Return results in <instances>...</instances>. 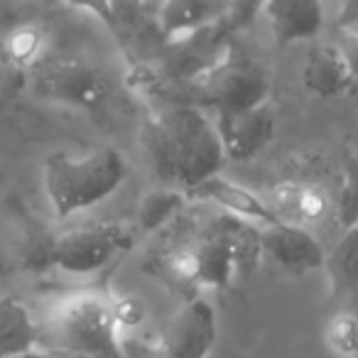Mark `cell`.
Listing matches in <instances>:
<instances>
[{
    "instance_id": "cell-17",
    "label": "cell",
    "mask_w": 358,
    "mask_h": 358,
    "mask_svg": "<svg viewBox=\"0 0 358 358\" xmlns=\"http://www.w3.org/2000/svg\"><path fill=\"white\" fill-rule=\"evenodd\" d=\"M327 273L331 282V294H346L358 285V221L348 226L341 238L327 253Z\"/></svg>"
},
{
    "instance_id": "cell-2",
    "label": "cell",
    "mask_w": 358,
    "mask_h": 358,
    "mask_svg": "<svg viewBox=\"0 0 358 358\" xmlns=\"http://www.w3.org/2000/svg\"><path fill=\"white\" fill-rule=\"evenodd\" d=\"M128 177V162L113 148L84 155L52 152L42 164V187L57 219L106 201Z\"/></svg>"
},
{
    "instance_id": "cell-8",
    "label": "cell",
    "mask_w": 358,
    "mask_h": 358,
    "mask_svg": "<svg viewBox=\"0 0 358 358\" xmlns=\"http://www.w3.org/2000/svg\"><path fill=\"white\" fill-rule=\"evenodd\" d=\"M258 248L278 268L292 275H304L327 265V250L309 229L294 224H278L258 229Z\"/></svg>"
},
{
    "instance_id": "cell-27",
    "label": "cell",
    "mask_w": 358,
    "mask_h": 358,
    "mask_svg": "<svg viewBox=\"0 0 358 358\" xmlns=\"http://www.w3.org/2000/svg\"><path fill=\"white\" fill-rule=\"evenodd\" d=\"M6 69H8V64H3V62H0V81H3V76H6Z\"/></svg>"
},
{
    "instance_id": "cell-18",
    "label": "cell",
    "mask_w": 358,
    "mask_h": 358,
    "mask_svg": "<svg viewBox=\"0 0 358 358\" xmlns=\"http://www.w3.org/2000/svg\"><path fill=\"white\" fill-rule=\"evenodd\" d=\"M185 192L172 189V187H157L150 189L138 204V226L148 234L164 226L185 204Z\"/></svg>"
},
{
    "instance_id": "cell-3",
    "label": "cell",
    "mask_w": 358,
    "mask_h": 358,
    "mask_svg": "<svg viewBox=\"0 0 358 358\" xmlns=\"http://www.w3.org/2000/svg\"><path fill=\"white\" fill-rule=\"evenodd\" d=\"M52 334L69 356L125 358L113 304L101 294H74L52 314Z\"/></svg>"
},
{
    "instance_id": "cell-14",
    "label": "cell",
    "mask_w": 358,
    "mask_h": 358,
    "mask_svg": "<svg viewBox=\"0 0 358 358\" xmlns=\"http://www.w3.org/2000/svg\"><path fill=\"white\" fill-rule=\"evenodd\" d=\"M187 196H196V199L211 201V204L221 206V209H224L229 216H234V219L253 221V224H258L260 229L273 226L280 221L278 216L273 214V209L268 206V201L260 199V196L255 194V192H250L248 187L236 185V182L221 177V174L206 179L204 185H199Z\"/></svg>"
},
{
    "instance_id": "cell-5",
    "label": "cell",
    "mask_w": 358,
    "mask_h": 358,
    "mask_svg": "<svg viewBox=\"0 0 358 358\" xmlns=\"http://www.w3.org/2000/svg\"><path fill=\"white\" fill-rule=\"evenodd\" d=\"M133 245V236L120 224H91L71 229L52 241L50 260L64 273H99L115 255Z\"/></svg>"
},
{
    "instance_id": "cell-22",
    "label": "cell",
    "mask_w": 358,
    "mask_h": 358,
    "mask_svg": "<svg viewBox=\"0 0 358 358\" xmlns=\"http://www.w3.org/2000/svg\"><path fill=\"white\" fill-rule=\"evenodd\" d=\"M145 302L140 297H123L113 304V317L118 329H135L145 319Z\"/></svg>"
},
{
    "instance_id": "cell-25",
    "label": "cell",
    "mask_w": 358,
    "mask_h": 358,
    "mask_svg": "<svg viewBox=\"0 0 358 358\" xmlns=\"http://www.w3.org/2000/svg\"><path fill=\"white\" fill-rule=\"evenodd\" d=\"M15 358H57L55 353H47V351H30V353H22V356Z\"/></svg>"
},
{
    "instance_id": "cell-7",
    "label": "cell",
    "mask_w": 358,
    "mask_h": 358,
    "mask_svg": "<svg viewBox=\"0 0 358 358\" xmlns=\"http://www.w3.org/2000/svg\"><path fill=\"white\" fill-rule=\"evenodd\" d=\"M219 338L216 312L206 299H189L172 317L157 343L159 358H209Z\"/></svg>"
},
{
    "instance_id": "cell-15",
    "label": "cell",
    "mask_w": 358,
    "mask_h": 358,
    "mask_svg": "<svg viewBox=\"0 0 358 358\" xmlns=\"http://www.w3.org/2000/svg\"><path fill=\"white\" fill-rule=\"evenodd\" d=\"M304 89L317 99H334L351 89L356 81L343 59L341 50L334 42L317 45L307 57V64L302 69Z\"/></svg>"
},
{
    "instance_id": "cell-6",
    "label": "cell",
    "mask_w": 358,
    "mask_h": 358,
    "mask_svg": "<svg viewBox=\"0 0 358 358\" xmlns=\"http://www.w3.org/2000/svg\"><path fill=\"white\" fill-rule=\"evenodd\" d=\"M32 91L40 99L81 110H99L108 101V81L81 62H47L32 74Z\"/></svg>"
},
{
    "instance_id": "cell-26",
    "label": "cell",
    "mask_w": 358,
    "mask_h": 358,
    "mask_svg": "<svg viewBox=\"0 0 358 358\" xmlns=\"http://www.w3.org/2000/svg\"><path fill=\"white\" fill-rule=\"evenodd\" d=\"M0 62H3V64H8V62H6V50H3V40H0Z\"/></svg>"
},
{
    "instance_id": "cell-1",
    "label": "cell",
    "mask_w": 358,
    "mask_h": 358,
    "mask_svg": "<svg viewBox=\"0 0 358 358\" xmlns=\"http://www.w3.org/2000/svg\"><path fill=\"white\" fill-rule=\"evenodd\" d=\"M148 152L162 187L189 194L226 162L216 125L194 106L162 110L148 130Z\"/></svg>"
},
{
    "instance_id": "cell-19",
    "label": "cell",
    "mask_w": 358,
    "mask_h": 358,
    "mask_svg": "<svg viewBox=\"0 0 358 358\" xmlns=\"http://www.w3.org/2000/svg\"><path fill=\"white\" fill-rule=\"evenodd\" d=\"M8 64L22 66V69H37L42 64L45 52V32L37 25H20L3 40Z\"/></svg>"
},
{
    "instance_id": "cell-10",
    "label": "cell",
    "mask_w": 358,
    "mask_h": 358,
    "mask_svg": "<svg viewBox=\"0 0 358 358\" xmlns=\"http://www.w3.org/2000/svg\"><path fill=\"white\" fill-rule=\"evenodd\" d=\"M214 125L224 145L226 159H236V162H245L263 152L275 135V118L265 103L243 113L216 115Z\"/></svg>"
},
{
    "instance_id": "cell-12",
    "label": "cell",
    "mask_w": 358,
    "mask_h": 358,
    "mask_svg": "<svg viewBox=\"0 0 358 358\" xmlns=\"http://www.w3.org/2000/svg\"><path fill=\"white\" fill-rule=\"evenodd\" d=\"M234 10V3H219V0H169L157 3V32L167 42L199 32L204 27L219 25Z\"/></svg>"
},
{
    "instance_id": "cell-11",
    "label": "cell",
    "mask_w": 358,
    "mask_h": 358,
    "mask_svg": "<svg viewBox=\"0 0 358 358\" xmlns=\"http://www.w3.org/2000/svg\"><path fill=\"white\" fill-rule=\"evenodd\" d=\"M273 214L282 224H294L307 229L309 224H322L329 214H334V199L324 187L309 182H280L270 192Z\"/></svg>"
},
{
    "instance_id": "cell-24",
    "label": "cell",
    "mask_w": 358,
    "mask_h": 358,
    "mask_svg": "<svg viewBox=\"0 0 358 358\" xmlns=\"http://www.w3.org/2000/svg\"><path fill=\"white\" fill-rule=\"evenodd\" d=\"M123 353L125 358H159L155 346H143L138 341H123Z\"/></svg>"
},
{
    "instance_id": "cell-13",
    "label": "cell",
    "mask_w": 358,
    "mask_h": 358,
    "mask_svg": "<svg viewBox=\"0 0 358 358\" xmlns=\"http://www.w3.org/2000/svg\"><path fill=\"white\" fill-rule=\"evenodd\" d=\"M260 13L268 20L275 45L280 47L312 40L324 27V6L312 0H273L260 6Z\"/></svg>"
},
{
    "instance_id": "cell-21",
    "label": "cell",
    "mask_w": 358,
    "mask_h": 358,
    "mask_svg": "<svg viewBox=\"0 0 358 358\" xmlns=\"http://www.w3.org/2000/svg\"><path fill=\"white\" fill-rule=\"evenodd\" d=\"M324 338L327 346L334 353L343 358H356L358 356V314L341 312L336 317L329 319L327 329H324Z\"/></svg>"
},
{
    "instance_id": "cell-4",
    "label": "cell",
    "mask_w": 358,
    "mask_h": 358,
    "mask_svg": "<svg viewBox=\"0 0 358 358\" xmlns=\"http://www.w3.org/2000/svg\"><path fill=\"white\" fill-rule=\"evenodd\" d=\"M192 84L196 86L199 99L209 103L216 115L243 113V110L263 106L268 99L265 74L253 62L238 57V52H234L224 64H219Z\"/></svg>"
},
{
    "instance_id": "cell-9",
    "label": "cell",
    "mask_w": 358,
    "mask_h": 358,
    "mask_svg": "<svg viewBox=\"0 0 358 358\" xmlns=\"http://www.w3.org/2000/svg\"><path fill=\"white\" fill-rule=\"evenodd\" d=\"M238 219L229 216L211 236H206L194 248L196 275L194 282L201 287L224 289L236 278L241 258L245 253V236H238Z\"/></svg>"
},
{
    "instance_id": "cell-20",
    "label": "cell",
    "mask_w": 358,
    "mask_h": 358,
    "mask_svg": "<svg viewBox=\"0 0 358 358\" xmlns=\"http://www.w3.org/2000/svg\"><path fill=\"white\" fill-rule=\"evenodd\" d=\"M334 216L343 231L358 221V157L351 152L343 155L341 185L334 199Z\"/></svg>"
},
{
    "instance_id": "cell-23",
    "label": "cell",
    "mask_w": 358,
    "mask_h": 358,
    "mask_svg": "<svg viewBox=\"0 0 358 358\" xmlns=\"http://www.w3.org/2000/svg\"><path fill=\"white\" fill-rule=\"evenodd\" d=\"M334 45L341 50L343 59H346L348 69L353 74V81L358 84V25L336 27V40Z\"/></svg>"
},
{
    "instance_id": "cell-16",
    "label": "cell",
    "mask_w": 358,
    "mask_h": 358,
    "mask_svg": "<svg viewBox=\"0 0 358 358\" xmlns=\"http://www.w3.org/2000/svg\"><path fill=\"white\" fill-rule=\"evenodd\" d=\"M40 331L30 309L15 297H0V358L37 351Z\"/></svg>"
}]
</instances>
